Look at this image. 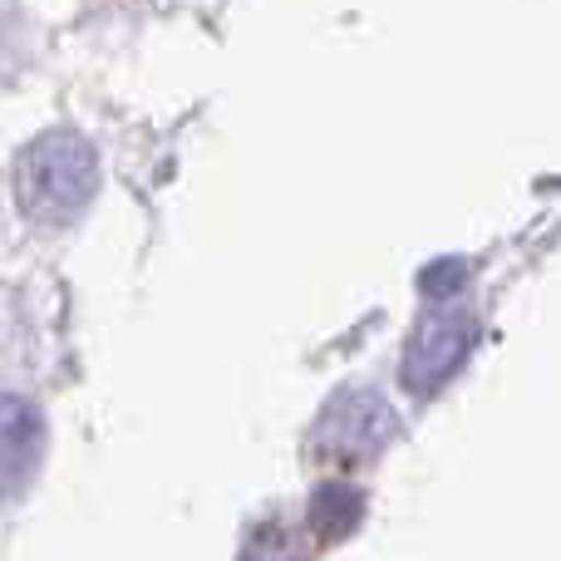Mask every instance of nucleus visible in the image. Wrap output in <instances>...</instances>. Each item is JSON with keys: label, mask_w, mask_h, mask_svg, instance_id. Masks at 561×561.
I'll list each match as a JSON object with an SVG mask.
<instances>
[{"label": "nucleus", "mask_w": 561, "mask_h": 561, "mask_svg": "<svg viewBox=\"0 0 561 561\" xmlns=\"http://www.w3.org/2000/svg\"><path fill=\"white\" fill-rule=\"evenodd\" d=\"M463 276H468L463 262H438V266H428V272L419 276V286H424L428 296H454V290L463 286Z\"/></svg>", "instance_id": "423d86ee"}, {"label": "nucleus", "mask_w": 561, "mask_h": 561, "mask_svg": "<svg viewBox=\"0 0 561 561\" xmlns=\"http://www.w3.org/2000/svg\"><path fill=\"white\" fill-rule=\"evenodd\" d=\"M45 454V419L30 399L0 394V503L15 497L35 478Z\"/></svg>", "instance_id": "20e7f679"}, {"label": "nucleus", "mask_w": 561, "mask_h": 561, "mask_svg": "<svg viewBox=\"0 0 561 561\" xmlns=\"http://www.w3.org/2000/svg\"><path fill=\"white\" fill-rule=\"evenodd\" d=\"M473 340H478L473 316H463V310H454V306H438V310H428V316H419L414 335H409L404 355H399V379H404V389L419 399L438 394V389L463 369V359L473 355Z\"/></svg>", "instance_id": "f03ea898"}, {"label": "nucleus", "mask_w": 561, "mask_h": 561, "mask_svg": "<svg viewBox=\"0 0 561 561\" xmlns=\"http://www.w3.org/2000/svg\"><path fill=\"white\" fill-rule=\"evenodd\" d=\"M306 523L320 542H340V537H350L365 523V493L350 483H320L316 493H310Z\"/></svg>", "instance_id": "39448f33"}, {"label": "nucleus", "mask_w": 561, "mask_h": 561, "mask_svg": "<svg viewBox=\"0 0 561 561\" xmlns=\"http://www.w3.org/2000/svg\"><path fill=\"white\" fill-rule=\"evenodd\" d=\"M15 203L35 222H75L99 193V153L75 128H49L15 153Z\"/></svg>", "instance_id": "f257e3e1"}, {"label": "nucleus", "mask_w": 561, "mask_h": 561, "mask_svg": "<svg viewBox=\"0 0 561 561\" xmlns=\"http://www.w3.org/2000/svg\"><path fill=\"white\" fill-rule=\"evenodd\" d=\"M394 438V409L375 389H340L316 424V454L330 463H369Z\"/></svg>", "instance_id": "7ed1b4c3"}]
</instances>
